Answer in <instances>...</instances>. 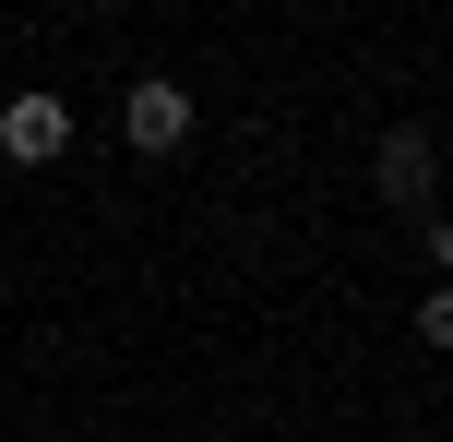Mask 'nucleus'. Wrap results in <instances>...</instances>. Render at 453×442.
I'll return each instance as SVG.
<instances>
[{
	"label": "nucleus",
	"mask_w": 453,
	"mask_h": 442,
	"mask_svg": "<svg viewBox=\"0 0 453 442\" xmlns=\"http://www.w3.org/2000/svg\"><path fill=\"white\" fill-rule=\"evenodd\" d=\"M119 143H132V156H180V143H191V96L167 84V72L132 84V96H119Z\"/></svg>",
	"instance_id": "f257e3e1"
},
{
	"label": "nucleus",
	"mask_w": 453,
	"mask_h": 442,
	"mask_svg": "<svg viewBox=\"0 0 453 442\" xmlns=\"http://www.w3.org/2000/svg\"><path fill=\"white\" fill-rule=\"evenodd\" d=\"M48 156H72V108L60 96H12L0 108V167H48Z\"/></svg>",
	"instance_id": "f03ea898"
}]
</instances>
